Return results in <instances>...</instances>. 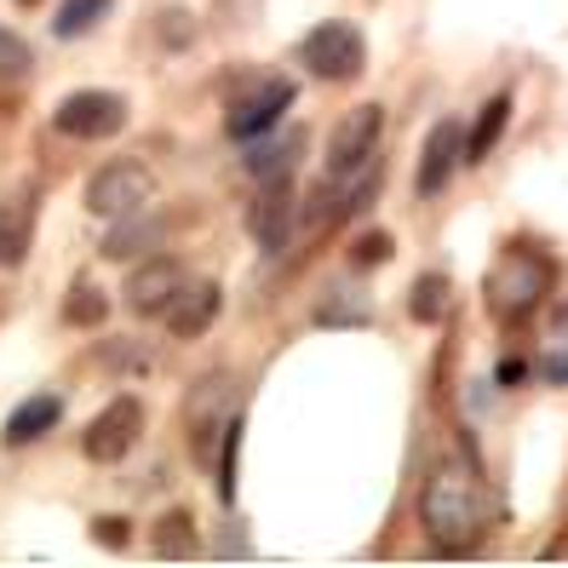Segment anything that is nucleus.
Here are the masks:
<instances>
[{"label":"nucleus","instance_id":"f257e3e1","mask_svg":"<svg viewBox=\"0 0 568 568\" xmlns=\"http://www.w3.org/2000/svg\"><path fill=\"white\" fill-rule=\"evenodd\" d=\"M488 523V488L477 459H443L419 488V528L437 540V551H465Z\"/></svg>","mask_w":568,"mask_h":568},{"label":"nucleus","instance_id":"f03ea898","mask_svg":"<svg viewBox=\"0 0 568 568\" xmlns=\"http://www.w3.org/2000/svg\"><path fill=\"white\" fill-rule=\"evenodd\" d=\"M557 287V264L540 253V247H528V242H511L506 253L494 258V271L483 282L488 293V311L499 322H528L534 311L546 305V293Z\"/></svg>","mask_w":568,"mask_h":568},{"label":"nucleus","instance_id":"7ed1b4c3","mask_svg":"<svg viewBox=\"0 0 568 568\" xmlns=\"http://www.w3.org/2000/svg\"><path fill=\"white\" fill-rule=\"evenodd\" d=\"M293 98H298V87L287 75H253V81H242L236 92H230L224 132L242 139V144H253V139H264V132L282 121V110H293Z\"/></svg>","mask_w":568,"mask_h":568},{"label":"nucleus","instance_id":"20e7f679","mask_svg":"<svg viewBox=\"0 0 568 568\" xmlns=\"http://www.w3.org/2000/svg\"><path fill=\"white\" fill-rule=\"evenodd\" d=\"M298 63L316 75V81H333V87H345L362 75V63H367V41H362V29L339 23V18H327L316 23L305 41H298Z\"/></svg>","mask_w":568,"mask_h":568},{"label":"nucleus","instance_id":"39448f33","mask_svg":"<svg viewBox=\"0 0 568 568\" xmlns=\"http://www.w3.org/2000/svg\"><path fill=\"white\" fill-rule=\"evenodd\" d=\"M150 195H155L150 166H139V161H110V166H98V173L87 179V213H92V219H121V213L150 207Z\"/></svg>","mask_w":568,"mask_h":568},{"label":"nucleus","instance_id":"423d86ee","mask_svg":"<svg viewBox=\"0 0 568 568\" xmlns=\"http://www.w3.org/2000/svg\"><path fill=\"white\" fill-rule=\"evenodd\" d=\"M58 132L63 139H81V144H98V139H115V132L126 126V98L121 92H70L58 104Z\"/></svg>","mask_w":568,"mask_h":568},{"label":"nucleus","instance_id":"0eeeda50","mask_svg":"<svg viewBox=\"0 0 568 568\" xmlns=\"http://www.w3.org/2000/svg\"><path fill=\"white\" fill-rule=\"evenodd\" d=\"M379 132H385V110L379 104H356L327 139V179H345L356 173L362 161L379 155Z\"/></svg>","mask_w":568,"mask_h":568},{"label":"nucleus","instance_id":"6e6552de","mask_svg":"<svg viewBox=\"0 0 568 568\" xmlns=\"http://www.w3.org/2000/svg\"><path fill=\"white\" fill-rule=\"evenodd\" d=\"M139 430H144V403H139V396H115V403L87 425L81 448H87V459H98V465H115V459L132 454Z\"/></svg>","mask_w":568,"mask_h":568},{"label":"nucleus","instance_id":"1a4fd4ad","mask_svg":"<svg viewBox=\"0 0 568 568\" xmlns=\"http://www.w3.org/2000/svg\"><path fill=\"white\" fill-rule=\"evenodd\" d=\"M190 282V271L179 258H144L139 271L126 276V311L132 316H161L179 298V287Z\"/></svg>","mask_w":568,"mask_h":568},{"label":"nucleus","instance_id":"9d476101","mask_svg":"<svg viewBox=\"0 0 568 568\" xmlns=\"http://www.w3.org/2000/svg\"><path fill=\"white\" fill-rule=\"evenodd\" d=\"M459 161H465V126H459V121H437V126L425 132V150H419L414 190L425 195V202H430V195H443Z\"/></svg>","mask_w":568,"mask_h":568},{"label":"nucleus","instance_id":"9b49d317","mask_svg":"<svg viewBox=\"0 0 568 568\" xmlns=\"http://www.w3.org/2000/svg\"><path fill=\"white\" fill-rule=\"evenodd\" d=\"M293 213H298L293 184H287V179H264L258 202H253V213H247L253 242H258L264 253H282V247H287V236H293Z\"/></svg>","mask_w":568,"mask_h":568},{"label":"nucleus","instance_id":"f8f14e48","mask_svg":"<svg viewBox=\"0 0 568 568\" xmlns=\"http://www.w3.org/2000/svg\"><path fill=\"white\" fill-rule=\"evenodd\" d=\"M36 219H41V195L36 190H18L0 202V271H18L36 247Z\"/></svg>","mask_w":568,"mask_h":568},{"label":"nucleus","instance_id":"ddd939ff","mask_svg":"<svg viewBox=\"0 0 568 568\" xmlns=\"http://www.w3.org/2000/svg\"><path fill=\"white\" fill-rule=\"evenodd\" d=\"M219 305H224L219 282H184L179 298L161 316H166V327H173V339H202V333L219 322Z\"/></svg>","mask_w":568,"mask_h":568},{"label":"nucleus","instance_id":"4468645a","mask_svg":"<svg viewBox=\"0 0 568 568\" xmlns=\"http://www.w3.org/2000/svg\"><path fill=\"white\" fill-rule=\"evenodd\" d=\"M166 242V219H155V213H121V219H110V230H104V258H139V253H150V247H161Z\"/></svg>","mask_w":568,"mask_h":568},{"label":"nucleus","instance_id":"2eb2a0df","mask_svg":"<svg viewBox=\"0 0 568 568\" xmlns=\"http://www.w3.org/2000/svg\"><path fill=\"white\" fill-rule=\"evenodd\" d=\"M63 419V396H52V390H41V396H29V403H18L12 408V419H7V448H29V443H41L47 430Z\"/></svg>","mask_w":568,"mask_h":568},{"label":"nucleus","instance_id":"dca6fc26","mask_svg":"<svg viewBox=\"0 0 568 568\" xmlns=\"http://www.w3.org/2000/svg\"><path fill=\"white\" fill-rule=\"evenodd\" d=\"M305 144H311V132H305V126H287L282 139H264V144H253L242 166H247V173H253L258 184H264V179H287V173H293V161L305 155Z\"/></svg>","mask_w":568,"mask_h":568},{"label":"nucleus","instance_id":"f3484780","mask_svg":"<svg viewBox=\"0 0 568 568\" xmlns=\"http://www.w3.org/2000/svg\"><path fill=\"white\" fill-rule=\"evenodd\" d=\"M506 121H511V92H494L488 104L477 110L471 132H465V166H483V161L494 155L499 132H506Z\"/></svg>","mask_w":568,"mask_h":568},{"label":"nucleus","instance_id":"a211bd4d","mask_svg":"<svg viewBox=\"0 0 568 568\" xmlns=\"http://www.w3.org/2000/svg\"><path fill=\"white\" fill-rule=\"evenodd\" d=\"M150 551L155 557H195V517L184 506H173L150 528Z\"/></svg>","mask_w":568,"mask_h":568},{"label":"nucleus","instance_id":"6ab92c4d","mask_svg":"<svg viewBox=\"0 0 568 568\" xmlns=\"http://www.w3.org/2000/svg\"><path fill=\"white\" fill-rule=\"evenodd\" d=\"M448 305H454V287H448V276L443 271H430V276H419L414 282V293H408V316L414 322H443L448 316Z\"/></svg>","mask_w":568,"mask_h":568},{"label":"nucleus","instance_id":"aec40b11","mask_svg":"<svg viewBox=\"0 0 568 568\" xmlns=\"http://www.w3.org/2000/svg\"><path fill=\"white\" fill-rule=\"evenodd\" d=\"M104 316H110L104 287H98V282H75L70 298H63V322H70V327H104Z\"/></svg>","mask_w":568,"mask_h":568},{"label":"nucleus","instance_id":"412c9836","mask_svg":"<svg viewBox=\"0 0 568 568\" xmlns=\"http://www.w3.org/2000/svg\"><path fill=\"white\" fill-rule=\"evenodd\" d=\"M110 7H115V0H63L58 18H52V36L75 41V36H87V29L104 23V12H110Z\"/></svg>","mask_w":568,"mask_h":568},{"label":"nucleus","instance_id":"4be33fe9","mask_svg":"<svg viewBox=\"0 0 568 568\" xmlns=\"http://www.w3.org/2000/svg\"><path fill=\"white\" fill-rule=\"evenodd\" d=\"M29 70H36V52H29V41L12 36V29L0 23V81H29Z\"/></svg>","mask_w":568,"mask_h":568},{"label":"nucleus","instance_id":"5701e85b","mask_svg":"<svg viewBox=\"0 0 568 568\" xmlns=\"http://www.w3.org/2000/svg\"><path fill=\"white\" fill-rule=\"evenodd\" d=\"M396 242H390V230H362V236L351 242V264L356 271H374V264H390Z\"/></svg>","mask_w":568,"mask_h":568},{"label":"nucleus","instance_id":"b1692460","mask_svg":"<svg viewBox=\"0 0 568 568\" xmlns=\"http://www.w3.org/2000/svg\"><path fill=\"white\" fill-rule=\"evenodd\" d=\"M92 540L110 546V551H126L132 546V528H126V517H98L92 523Z\"/></svg>","mask_w":568,"mask_h":568},{"label":"nucleus","instance_id":"393cba45","mask_svg":"<svg viewBox=\"0 0 568 568\" xmlns=\"http://www.w3.org/2000/svg\"><path fill=\"white\" fill-rule=\"evenodd\" d=\"M195 36V23H184V12H161V41L166 47H184Z\"/></svg>","mask_w":568,"mask_h":568},{"label":"nucleus","instance_id":"a878e982","mask_svg":"<svg viewBox=\"0 0 568 568\" xmlns=\"http://www.w3.org/2000/svg\"><path fill=\"white\" fill-rule=\"evenodd\" d=\"M540 379H546V385H568V345H557V351L540 362Z\"/></svg>","mask_w":568,"mask_h":568},{"label":"nucleus","instance_id":"bb28decb","mask_svg":"<svg viewBox=\"0 0 568 568\" xmlns=\"http://www.w3.org/2000/svg\"><path fill=\"white\" fill-rule=\"evenodd\" d=\"M494 379H499V385H506V390H511V385H523V379H528V362H517V356H506V362H499V374H494Z\"/></svg>","mask_w":568,"mask_h":568},{"label":"nucleus","instance_id":"cd10ccee","mask_svg":"<svg viewBox=\"0 0 568 568\" xmlns=\"http://www.w3.org/2000/svg\"><path fill=\"white\" fill-rule=\"evenodd\" d=\"M110 362H115V367H150L155 356H150V351H132V345H126V351L115 345V351H110Z\"/></svg>","mask_w":568,"mask_h":568}]
</instances>
